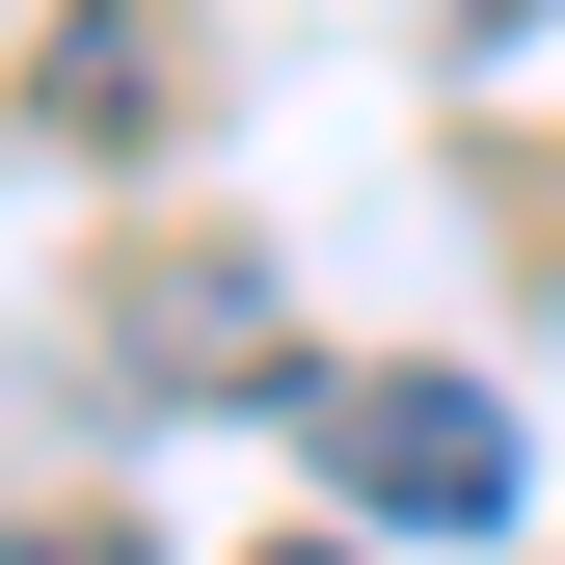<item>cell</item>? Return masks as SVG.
<instances>
[{
	"label": "cell",
	"mask_w": 565,
	"mask_h": 565,
	"mask_svg": "<svg viewBox=\"0 0 565 565\" xmlns=\"http://www.w3.org/2000/svg\"><path fill=\"white\" fill-rule=\"evenodd\" d=\"M0 565H135V539H108V512H28V539H0Z\"/></svg>",
	"instance_id": "cell-4"
},
{
	"label": "cell",
	"mask_w": 565,
	"mask_h": 565,
	"mask_svg": "<svg viewBox=\"0 0 565 565\" xmlns=\"http://www.w3.org/2000/svg\"><path fill=\"white\" fill-rule=\"evenodd\" d=\"M269 565H323V539H269Z\"/></svg>",
	"instance_id": "cell-5"
},
{
	"label": "cell",
	"mask_w": 565,
	"mask_h": 565,
	"mask_svg": "<svg viewBox=\"0 0 565 565\" xmlns=\"http://www.w3.org/2000/svg\"><path fill=\"white\" fill-rule=\"evenodd\" d=\"M135 108H162V28L82 0V28H54V135H135Z\"/></svg>",
	"instance_id": "cell-3"
},
{
	"label": "cell",
	"mask_w": 565,
	"mask_h": 565,
	"mask_svg": "<svg viewBox=\"0 0 565 565\" xmlns=\"http://www.w3.org/2000/svg\"><path fill=\"white\" fill-rule=\"evenodd\" d=\"M297 458L377 539H484V512H512V404H484V377H297Z\"/></svg>",
	"instance_id": "cell-1"
},
{
	"label": "cell",
	"mask_w": 565,
	"mask_h": 565,
	"mask_svg": "<svg viewBox=\"0 0 565 565\" xmlns=\"http://www.w3.org/2000/svg\"><path fill=\"white\" fill-rule=\"evenodd\" d=\"M135 350H162V377H269V269L216 243V269H189V297H135Z\"/></svg>",
	"instance_id": "cell-2"
}]
</instances>
